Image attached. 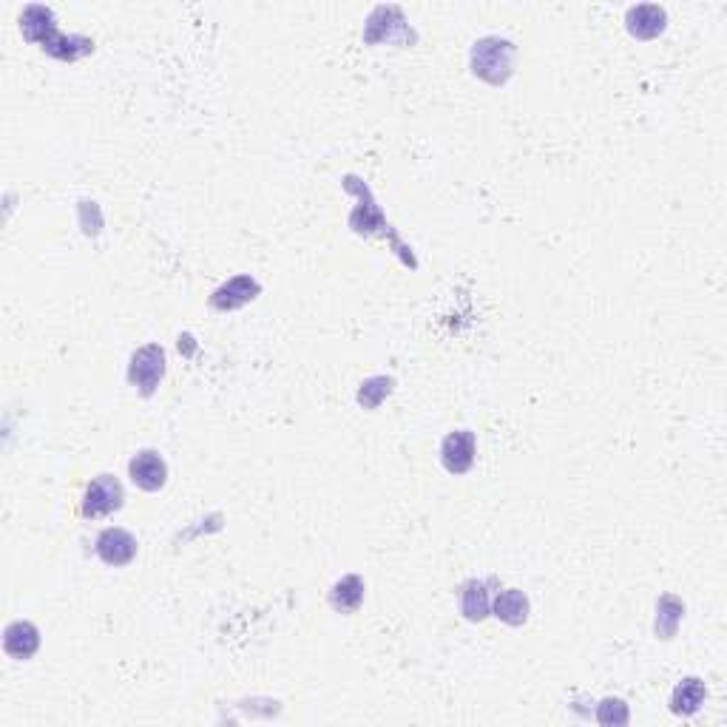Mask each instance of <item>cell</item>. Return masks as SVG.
I'll use <instances>...</instances> for the list:
<instances>
[{"label":"cell","mask_w":727,"mask_h":727,"mask_svg":"<svg viewBox=\"0 0 727 727\" xmlns=\"http://www.w3.org/2000/svg\"><path fill=\"white\" fill-rule=\"evenodd\" d=\"M97 557L106 563V566H128L134 557H137V537L125 529H106V532L97 534V543H94Z\"/></svg>","instance_id":"9"},{"label":"cell","mask_w":727,"mask_h":727,"mask_svg":"<svg viewBox=\"0 0 727 727\" xmlns=\"http://www.w3.org/2000/svg\"><path fill=\"white\" fill-rule=\"evenodd\" d=\"M20 32L29 43H37L46 54H52L57 60H80L86 54L94 52V40L83 35H60L57 32V18L49 6L32 3L23 9L20 15Z\"/></svg>","instance_id":"1"},{"label":"cell","mask_w":727,"mask_h":727,"mask_svg":"<svg viewBox=\"0 0 727 727\" xmlns=\"http://www.w3.org/2000/svg\"><path fill=\"white\" fill-rule=\"evenodd\" d=\"M415 32L409 29L407 18L398 6H375L373 15L367 18L364 43H412Z\"/></svg>","instance_id":"5"},{"label":"cell","mask_w":727,"mask_h":727,"mask_svg":"<svg viewBox=\"0 0 727 727\" xmlns=\"http://www.w3.org/2000/svg\"><path fill=\"white\" fill-rule=\"evenodd\" d=\"M682 617H685V603L679 597H674V594H665L657 603V625H654L657 628V637L674 639Z\"/></svg>","instance_id":"17"},{"label":"cell","mask_w":727,"mask_h":727,"mask_svg":"<svg viewBox=\"0 0 727 727\" xmlns=\"http://www.w3.org/2000/svg\"><path fill=\"white\" fill-rule=\"evenodd\" d=\"M344 191H350V194L358 196V205L353 208L350 213V228L355 233H361V236H373V233H381V236H387L392 242V248L395 253L401 256V262L409 267H418V259L412 256V248H407L401 239H398V233L392 231L390 222H387V216L381 211V205L375 202L373 191L361 182L358 177H344Z\"/></svg>","instance_id":"2"},{"label":"cell","mask_w":727,"mask_h":727,"mask_svg":"<svg viewBox=\"0 0 727 727\" xmlns=\"http://www.w3.org/2000/svg\"><path fill=\"white\" fill-rule=\"evenodd\" d=\"M529 611H532L529 597H526L520 588H506V591H497L495 603H492V614H495L500 622L512 625V628L526 625V622H529Z\"/></svg>","instance_id":"13"},{"label":"cell","mask_w":727,"mask_h":727,"mask_svg":"<svg viewBox=\"0 0 727 727\" xmlns=\"http://www.w3.org/2000/svg\"><path fill=\"white\" fill-rule=\"evenodd\" d=\"M478 455V438L469 429H455L449 432L441 444V463L449 475H466Z\"/></svg>","instance_id":"7"},{"label":"cell","mask_w":727,"mask_h":727,"mask_svg":"<svg viewBox=\"0 0 727 727\" xmlns=\"http://www.w3.org/2000/svg\"><path fill=\"white\" fill-rule=\"evenodd\" d=\"M705 696H708L705 682L696 679V676H688V679H682V682L674 688L671 710H674L676 716H693L696 710L705 705Z\"/></svg>","instance_id":"16"},{"label":"cell","mask_w":727,"mask_h":727,"mask_svg":"<svg viewBox=\"0 0 727 727\" xmlns=\"http://www.w3.org/2000/svg\"><path fill=\"white\" fill-rule=\"evenodd\" d=\"M665 26H668V15L657 3H639L631 6L625 15V29L637 40H654L665 32Z\"/></svg>","instance_id":"10"},{"label":"cell","mask_w":727,"mask_h":727,"mask_svg":"<svg viewBox=\"0 0 727 727\" xmlns=\"http://www.w3.org/2000/svg\"><path fill=\"white\" fill-rule=\"evenodd\" d=\"M37 648H40V631H37L35 622L18 620L12 622V625H6V631H3V651L9 657L18 659V662H26V659L35 657Z\"/></svg>","instance_id":"12"},{"label":"cell","mask_w":727,"mask_h":727,"mask_svg":"<svg viewBox=\"0 0 727 727\" xmlns=\"http://www.w3.org/2000/svg\"><path fill=\"white\" fill-rule=\"evenodd\" d=\"M259 293H262V287H259L256 279H250V276H233L231 282H225L213 293L211 307L213 310H222V313H231V310H239V307L253 302Z\"/></svg>","instance_id":"11"},{"label":"cell","mask_w":727,"mask_h":727,"mask_svg":"<svg viewBox=\"0 0 727 727\" xmlns=\"http://www.w3.org/2000/svg\"><path fill=\"white\" fill-rule=\"evenodd\" d=\"M125 503V489L120 478L114 475H97L86 486V495L80 503V515L83 517H106L111 512H120Z\"/></svg>","instance_id":"6"},{"label":"cell","mask_w":727,"mask_h":727,"mask_svg":"<svg viewBox=\"0 0 727 727\" xmlns=\"http://www.w3.org/2000/svg\"><path fill=\"white\" fill-rule=\"evenodd\" d=\"M628 719H631V713H628V705L622 699H605L597 708L600 725H628Z\"/></svg>","instance_id":"19"},{"label":"cell","mask_w":727,"mask_h":727,"mask_svg":"<svg viewBox=\"0 0 727 727\" xmlns=\"http://www.w3.org/2000/svg\"><path fill=\"white\" fill-rule=\"evenodd\" d=\"M492 611L489 603V583L486 580H466L461 588V614L469 622H483Z\"/></svg>","instance_id":"15"},{"label":"cell","mask_w":727,"mask_h":727,"mask_svg":"<svg viewBox=\"0 0 727 727\" xmlns=\"http://www.w3.org/2000/svg\"><path fill=\"white\" fill-rule=\"evenodd\" d=\"M162 378H165V350L160 344H145V347H140L137 353L131 355L128 384L137 387L145 398L157 392Z\"/></svg>","instance_id":"4"},{"label":"cell","mask_w":727,"mask_h":727,"mask_svg":"<svg viewBox=\"0 0 727 727\" xmlns=\"http://www.w3.org/2000/svg\"><path fill=\"white\" fill-rule=\"evenodd\" d=\"M128 475L134 480V486L142 489V492H160L165 486V480H168V463H165L160 452L142 449L128 463Z\"/></svg>","instance_id":"8"},{"label":"cell","mask_w":727,"mask_h":727,"mask_svg":"<svg viewBox=\"0 0 727 727\" xmlns=\"http://www.w3.org/2000/svg\"><path fill=\"white\" fill-rule=\"evenodd\" d=\"M361 603H364V580L358 574H347L330 588V608L338 614H355Z\"/></svg>","instance_id":"14"},{"label":"cell","mask_w":727,"mask_h":727,"mask_svg":"<svg viewBox=\"0 0 727 727\" xmlns=\"http://www.w3.org/2000/svg\"><path fill=\"white\" fill-rule=\"evenodd\" d=\"M392 392V378L387 375H375L370 381H364L361 384V390H358V404L364 409H375L387 395Z\"/></svg>","instance_id":"18"},{"label":"cell","mask_w":727,"mask_h":727,"mask_svg":"<svg viewBox=\"0 0 727 727\" xmlns=\"http://www.w3.org/2000/svg\"><path fill=\"white\" fill-rule=\"evenodd\" d=\"M515 43L506 37H483L472 46L469 63L472 74L486 80L489 86H503L515 74Z\"/></svg>","instance_id":"3"}]
</instances>
